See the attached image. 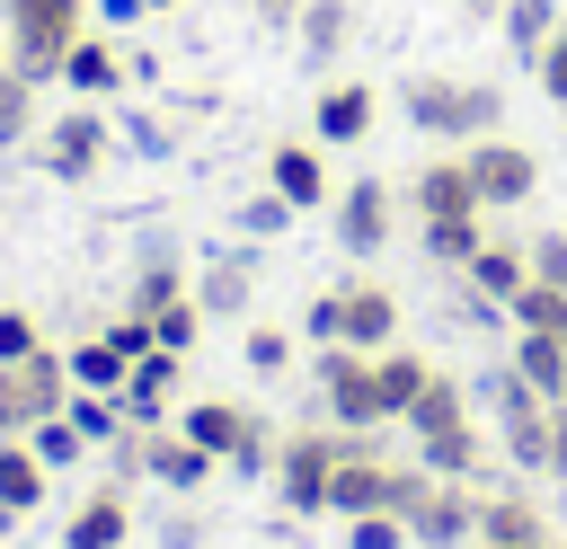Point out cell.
<instances>
[{"label": "cell", "instance_id": "cell-1", "mask_svg": "<svg viewBox=\"0 0 567 549\" xmlns=\"http://www.w3.org/2000/svg\"><path fill=\"white\" fill-rule=\"evenodd\" d=\"M399 106H408V124L434 133V142H487V133L505 124V89H496V80H452V71H416V80L399 89Z\"/></svg>", "mask_w": 567, "mask_h": 549}, {"label": "cell", "instance_id": "cell-2", "mask_svg": "<svg viewBox=\"0 0 567 549\" xmlns=\"http://www.w3.org/2000/svg\"><path fill=\"white\" fill-rule=\"evenodd\" d=\"M0 27H9V62L44 89V80H62V53L89 35V9L80 0H0Z\"/></svg>", "mask_w": 567, "mask_h": 549}, {"label": "cell", "instance_id": "cell-3", "mask_svg": "<svg viewBox=\"0 0 567 549\" xmlns=\"http://www.w3.org/2000/svg\"><path fill=\"white\" fill-rule=\"evenodd\" d=\"M301 328H310L319 345H363V354H381V345L399 336V292H390V283H337V292L310 301Z\"/></svg>", "mask_w": 567, "mask_h": 549}, {"label": "cell", "instance_id": "cell-4", "mask_svg": "<svg viewBox=\"0 0 567 549\" xmlns=\"http://www.w3.org/2000/svg\"><path fill=\"white\" fill-rule=\"evenodd\" d=\"M337 452H346V425H301V434H284V443H275V487H284V514H328Z\"/></svg>", "mask_w": 567, "mask_h": 549}, {"label": "cell", "instance_id": "cell-5", "mask_svg": "<svg viewBox=\"0 0 567 549\" xmlns=\"http://www.w3.org/2000/svg\"><path fill=\"white\" fill-rule=\"evenodd\" d=\"M319 407H328L346 434L390 425V407H381V372H372L363 345H319Z\"/></svg>", "mask_w": 567, "mask_h": 549}, {"label": "cell", "instance_id": "cell-6", "mask_svg": "<svg viewBox=\"0 0 567 549\" xmlns=\"http://www.w3.org/2000/svg\"><path fill=\"white\" fill-rule=\"evenodd\" d=\"M487 398H496V443H505V460L549 478V398H540L514 363H505V372H487Z\"/></svg>", "mask_w": 567, "mask_h": 549}, {"label": "cell", "instance_id": "cell-7", "mask_svg": "<svg viewBox=\"0 0 567 549\" xmlns=\"http://www.w3.org/2000/svg\"><path fill=\"white\" fill-rule=\"evenodd\" d=\"M62 407H71V354L35 345L27 363H0V425H9V434L44 425V416H62Z\"/></svg>", "mask_w": 567, "mask_h": 549}, {"label": "cell", "instance_id": "cell-8", "mask_svg": "<svg viewBox=\"0 0 567 549\" xmlns=\"http://www.w3.org/2000/svg\"><path fill=\"white\" fill-rule=\"evenodd\" d=\"M461 159H470V186H478V204H487V213H514V204H532V195H540V151H523V142H505V133L470 142Z\"/></svg>", "mask_w": 567, "mask_h": 549}, {"label": "cell", "instance_id": "cell-9", "mask_svg": "<svg viewBox=\"0 0 567 549\" xmlns=\"http://www.w3.org/2000/svg\"><path fill=\"white\" fill-rule=\"evenodd\" d=\"M328 514H390V452L372 443V434H346V452H337V478H328Z\"/></svg>", "mask_w": 567, "mask_h": 549}, {"label": "cell", "instance_id": "cell-10", "mask_svg": "<svg viewBox=\"0 0 567 549\" xmlns=\"http://www.w3.org/2000/svg\"><path fill=\"white\" fill-rule=\"evenodd\" d=\"M328 221H337V248L346 257H381L390 248V177H354L328 195Z\"/></svg>", "mask_w": 567, "mask_h": 549}, {"label": "cell", "instance_id": "cell-11", "mask_svg": "<svg viewBox=\"0 0 567 549\" xmlns=\"http://www.w3.org/2000/svg\"><path fill=\"white\" fill-rule=\"evenodd\" d=\"M35 159H44L62 186L97 177V159H106V115H97V106H71V115H53V124H44V142H35Z\"/></svg>", "mask_w": 567, "mask_h": 549}, {"label": "cell", "instance_id": "cell-12", "mask_svg": "<svg viewBox=\"0 0 567 549\" xmlns=\"http://www.w3.org/2000/svg\"><path fill=\"white\" fill-rule=\"evenodd\" d=\"M372 115H381V89H372V80H328L319 106H310V142H319V151H346V142L372 133Z\"/></svg>", "mask_w": 567, "mask_h": 549}, {"label": "cell", "instance_id": "cell-13", "mask_svg": "<svg viewBox=\"0 0 567 549\" xmlns=\"http://www.w3.org/2000/svg\"><path fill=\"white\" fill-rule=\"evenodd\" d=\"M408 540H425V549H461V540H478V496H470V478H434L425 505L408 514Z\"/></svg>", "mask_w": 567, "mask_h": 549}, {"label": "cell", "instance_id": "cell-14", "mask_svg": "<svg viewBox=\"0 0 567 549\" xmlns=\"http://www.w3.org/2000/svg\"><path fill=\"white\" fill-rule=\"evenodd\" d=\"M549 540H558V522L532 496H514V487L505 496H478V540L470 549H549Z\"/></svg>", "mask_w": 567, "mask_h": 549}, {"label": "cell", "instance_id": "cell-15", "mask_svg": "<svg viewBox=\"0 0 567 549\" xmlns=\"http://www.w3.org/2000/svg\"><path fill=\"white\" fill-rule=\"evenodd\" d=\"M266 186H275L292 213H310V204H328V195H337V177H328L319 142H275V151H266Z\"/></svg>", "mask_w": 567, "mask_h": 549}, {"label": "cell", "instance_id": "cell-16", "mask_svg": "<svg viewBox=\"0 0 567 549\" xmlns=\"http://www.w3.org/2000/svg\"><path fill=\"white\" fill-rule=\"evenodd\" d=\"M124 80H133V71H124V44H115V35H80V44L62 53V89H71V97H89V106H97V97H115Z\"/></svg>", "mask_w": 567, "mask_h": 549}, {"label": "cell", "instance_id": "cell-17", "mask_svg": "<svg viewBox=\"0 0 567 549\" xmlns=\"http://www.w3.org/2000/svg\"><path fill=\"white\" fill-rule=\"evenodd\" d=\"M461 274H470V292H478V301H496V310H505V301H514V292L532 283V248H523V239H496V230H487V239H478V257H470Z\"/></svg>", "mask_w": 567, "mask_h": 549}, {"label": "cell", "instance_id": "cell-18", "mask_svg": "<svg viewBox=\"0 0 567 549\" xmlns=\"http://www.w3.org/2000/svg\"><path fill=\"white\" fill-rule=\"evenodd\" d=\"M124 531H133V505H124V487L106 478V487H89L80 514L62 522V549H124Z\"/></svg>", "mask_w": 567, "mask_h": 549}, {"label": "cell", "instance_id": "cell-19", "mask_svg": "<svg viewBox=\"0 0 567 549\" xmlns=\"http://www.w3.org/2000/svg\"><path fill=\"white\" fill-rule=\"evenodd\" d=\"M408 204H416V221H434V213H487L478 186H470V159H425L408 177Z\"/></svg>", "mask_w": 567, "mask_h": 549}, {"label": "cell", "instance_id": "cell-20", "mask_svg": "<svg viewBox=\"0 0 567 549\" xmlns=\"http://www.w3.org/2000/svg\"><path fill=\"white\" fill-rule=\"evenodd\" d=\"M142 469H151L159 487H177V496H195V487H204V478H213L221 460H213L204 443H186V434H159V425H151V434H142Z\"/></svg>", "mask_w": 567, "mask_h": 549}, {"label": "cell", "instance_id": "cell-21", "mask_svg": "<svg viewBox=\"0 0 567 549\" xmlns=\"http://www.w3.org/2000/svg\"><path fill=\"white\" fill-rule=\"evenodd\" d=\"M177 363H186V354H168V345L133 354V372H124V390H115L133 425H159V407H168V390H177Z\"/></svg>", "mask_w": 567, "mask_h": 549}, {"label": "cell", "instance_id": "cell-22", "mask_svg": "<svg viewBox=\"0 0 567 549\" xmlns=\"http://www.w3.org/2000/svg\"><path fill=\"white\" fill-rule=\"evenodd\" d=\"M248 292H257V257H239V248H230V257H213V266H204L195 310H204V319H239V310H248Z\"/></svg>", "mask_w": 567, "mask_h": 549}, {"label": "cell", "instance_id": "cell-23", "mask_svg": "<svg viewBox=\"0 0 567 549\" xmlns=\"http://www.w3.org/2000/svg\"><path fill=\"white\" fill-rule=\"evenodd\" d=\"M248 425H257V416H248V407H239V398H195V407H186V416H177V434H186V443H204V452H213V460H230V452H239V434H248Z\"/></svg>", "mask_w": 567, "mask_h": 549}, {"label": "cell", "instance_id": "cell-24", "mask_svg": "<svg viewBox=\"0 0 567 549\" xmlns=\"http://www.w3.org/2000/svg\"><path fill=\"white\" fill-rule=\"evenodd\" d=\"M416 460H425L434 478H478L487 443H478V425L461 416V425H434V434H416Z\"/></svg>", "mask_w": 567, "mask_h": 549}, {"label": "cell", "instance_id": "cell-25", "mask_svg": "<svg viewBox=\"0 0 567 549\" xmlns=\"http://www.w3.org/2000/svg\"><path fill=\"white\" fill-rule=\"evenodd\" d=\"M292 35H301V62H337L346 35H354V0H301Z\"/></svg>", "mask_w": 567, "mask_h": 549}, {"label": "cell", "instance_id": "cell-26", "mask_svg": "<svg viewBox=\"0 0 567 549\" xmlns=\"http://www.w3.org/2000/svg\"><path fill=\"white\" fill-rule=\"evenodd\" d=\"M416 239H425V257L434 266H470L478 257V239H487V213H434V221H416Z\"/></svg>", "mask_w": 567, "mask_h": 549}, {"label": "cell", "instance_id": "cell-27", "mask_svg": "<svg viewBox=\"0 0 567 549\" xmlns=\"http://www.w3.org/2000/svg\"><path fill=\"white\" fill-rule=\"evenodd\" d=\"M558 18H567L558 0H505V9H496V27H505V53H514V62H540V44L558 35Z\"/></svg>", "mask_w": 567, "mask_h": 549}, {"label": "cell", "instance_id": "cell-28", "mask_svg": "<svg viewBox=\"0 0 567 549\" xmlns=\"http://www.w3.org/2000/svg\"><path fill=\"white\" fill-rule=\"evenodd\" d=\"M44 478H53V469L35 460V443L9 434V443H0V505H9V514H35V505H44Z\"/></svg>", "mask_w": 567, "mask_h": 549}, {"label": "cell", "instance_id": "cell-29", "mask_svg": "<svg viewBox=\"0 0 567 549\" xmlns=\"http://www.w3.org/2000/svg\"><path fill=\"white\" fill-rule=\"evenodd\" d=\"M540 398H567V336H532V328H514V354H505Z\"/></svg>", "mask_w": 567, "mask_h": 549}, {"label": "cell", "instance_id": "cell-30", "mask_svg": "<svg viewBox=\"0 0 567 549\" xmlns=\"http://www.w3.org/2000/svg\"><path fill=\"white\" fill-rule=\"evenodd\" d=\"M372 372H381V407H390V416H408V407H416V390L434 381V363H425V354H408V345H381V354H372Z\"/></svg>", "mask_w": 567, "mask_h": 549}, {"label": "cell", "instance_id": "cell-31", "mask_svg": "<svg viewBox=\"0 0 567 549\" xmlns=\"http://www.w3.org/2000/svg\"><path fill=\"white\" fill-rule=\"evenodd\" d=\"M505 319L532 328V336H567V283H523V292L505 301Z\"/></svg>", "mask_w": 567, "mask_h": 549}, {"label": "cell", "instance_id": "cell-32", "mask_svg": "<svg viewBox=\"0 0 567 549\" xmlns=\"http://www.w3.org/2000/svg\"><path fill=\"white\" fill-rule=\"evenodd\" d=\"M461 416H470V398H461V381H452V372H434V381L416 390V407H408L399 425H408V434H434V425H461Z\"/></svg>", "mask_w": 567, "mask_h": 549}, {"label": "cell", "instance_id": "cell-33", "mask_svg": "<svg viewBox=\"0 0 567 549\" xmlns=\"http://www.w3.org/2000/svg\"><path fill=\"white\" fill-rule=\"evenodd\" d=\"M35 133V80L18 62H0V151H18Z\"/></svg>", "mask_w": 567, "mask_h": 549}, {"label": "cell", "instance_id": "cell-34", "mask_svg": "<svg viewBox=\"0 0 567 549\" xmlns=\"http://www.w3.org/2000/svg\"><path fill=\"white\" fill-rule=\"evenodd\" d=\"M124 372H133V363H124V354H115L106 336L71 345V390H106V398H115V390H124Z\"/></svg>", "mask_w": 567, "mask_h": 549}, {"label": "cell", "instance_id": "cell-35", "mask_svg": "<svg viewBox=\"0 0 567 549\" xmlns=\"http://www.w3.org/2000/svg\"><path fill=\"white\" fill-rule=\"evenodd\" d=\"M168 301H186V274H177V257H151V266L133 274V301H124V310H142V319H159Z\"/></svg>", "mask_w": 567, "mask_h": 549}, {"label": "cell", "instance_id": "cell-36", "mask_svg": "<svg viewBox=\"0 0 567 549\" xmlns=\"http://www.w3.org/2000/svg\"><path fill=\"white\" fill-rule=\"evenodd\" d=\"M27 443H35V460H44V469H71V460H89V434H80L71 416H44V425H27Z\"/></svg>", "mask_w": 567, "mask_h": 549}, {"label": "cell", "instance_id": "cell-37", "mask_svg": "<svg viewBox=\"0 0 567 549\" xmlns=\"http://www.w3.org/2000/svg\"><path fill=\"white\" fill-rule=\"evenodd\" d=\"M151 336H159V345H168V354H186V345H195V336H204V310H195V292H186V301H168V310H159V319H151Z\"/></svg>", "mask_w": 567, "mask_h": 549}, {"label": "cell", "instance_id": "cell-38", "mask_svg": "<svg viewBox=\"0 0 567 549\" xmlns=\"http://www.w3.org/2000/svg\"><path fill=\"white\" fill-rule=\"evenodd\" d=\"M346 549H408V522L399 514H354L346 522Z\"/></svg>", "mask_w": 567, "mask_h": 549}, {"label": "cell", "instance_id": "cell-39", "mask_svg": "<svg viewBox=\"0 0 567 549\" xmlns=\"http://www.w3.org/2000/svg\"><path fill=\"white\" fill-rule=\"evenodd\" d=\"M532 80H540V97H549V106H567V18H558V35L540 44V62H532Z\"/></svg>", "mask_w": 567, "mask_h": 549}, {"label": "cell", "instance_id": "cell-40", "mask_svg": "<svg viewBox=\"0 0 567 549\" xmlns=\"http://www.w3.org/2000/svg\"><path fill=\"white\" fill-rule=\"evenodd\" d=\"M284 221H292V204H284V195H275V186H266V195H248V204H239V230H248V239H275V230H284Z\"/></svg>", "mask_w": 567, "mask_h": 549}, {"label": "cell", "instance_id": "cell-41", "mask_svg": "<svg viewBox=\"0 0 567 549\" xmlns=\"http://www.w3.org/2000/svg\"><path fill=\"white\" fill-rule=\"evenodd\" d=\"M44 345V328H35V310H0V363H27Z\"/></svg>", "mask_w": 567, "mask_h": 549}, {"label": "cell", "instance_id": "cell-42", "mask_svg": "<svg viewBox=\"0 0 567 549\" xmlns=\"http://www.w3.org/2000/svg\"><path fill=\"white\" fill-rule=\"evenodd\" d=\"M523 248H532V283H567V230H540Z\"/></svg>", "mask_w": 567, "mask_h": 549}, {"label": "cell", "instance_id": "cell-43", "mask_svg": "<svg viewBox=\"0 0 567 549\" xmlns=\"http://www.w3.org/2000/svg\"><path fill=\"white\" fill-rule=\"evenodd\" d=\"M292 363V336L284 328H248V372H284Z\"/></svg>", "mask_w": 567, "mask_h": 549}, {"label": "cell", "instance_id": "cell-44", "mask_svg": "<svg viewBox=\"0 0 567 549\" xmlns=\"http://www.w3.org/2000/svg\"><path fill=\"white\" fill-rule=\"evenodd\" d=\"M221 469H248V478H257V469H275V434H266V416H257V425L239 434V452H230Z\"/></svg>", "mask_w": 567, "mask_h": 549}, {"label": "cell", "instance_id": "cell-45", "mask_svg": "<svg viewBox=\"0 0 567 549\" xmlns=\"http://www.w3.org/2000/svg\"><path fill=\"white\" fill-rule=\"evenodd\" d=\"M106 345H115V354H124V363H133V354H151V345H159V336H151V319H142V310H124V319H115V328H106Z\"/></svg>", "mask_w": 567, "mask_h": 549}, {"label": "cell", "instance_id": "cell-46", "mask_svg": "<svg viewBox=\"0 0 567 549\" xmlns=\"http://www.w3.org/2000/svg\"><path fill=\"white\" fill-rule=\"evenodd\" d=\"M549 478L567 487V398H549Z\"/></svg>", "mask_w": 567, "mask_h": 549}, {"label": "cell", "instance_id": "cell-47", "mask_svg": "<svg viewBox=\"0 0 567 549\" xmlns=\"http://www.w3.org/2000/svg\"><path fill=\"white\" fill-rule=\"evenodd\" d=\"M248 18H266V27H292V18H301V0H248Z\"/></svg>", "mask_w": 567, "mask_h": 549}, {"label": "cell", "instance_id": "cell-48", "mask_svg": "<svg viewBox=\"0 0 567 549\" xmlns=\"http://www.w3.org/2000/svg\"><path fill=\"white\" fill-rule=\"evenodd\" d=\"M97 18H106V27H133V18H151V9H142V0H97Z\"/></svg>", "mask_w": 567, "mask_h": 549}, {"label": "cell", "instance_id": "cell-49", "mask_svg": "<svg viewBox=\"0 0 567 549\" xmlns=\"http://www.w3.org/2000/svg\"><path fill=\"white\" fill-rule=\"evenodd\" d=\"M461 9H470V18H496V9H505V0H461Z\"/></svg>", "mask_w": 567, "mask_h": 549}, {"label": "cell", "instance_id": "cell-50", "mask_svg": "<svg viewBox=\"0 0 567 549\" xmlns=\"http://www.w3.org/2000/svg\"><path fill=\"white\" fill-rule=\"evenodd\" d=\"M142 9H177V0H142Z\"/></svg>", "mask_w": 567, "mask_h": 549}, {"label": "cell", "instance_id": "cell-51", "mask_svg": "<svg viewBox=\"0 0 567 549\" xmlns=\"http://www.w3.org/2000/svg\"><path fill=\"white\" fill-rule=\"evenodd\" d=\"M0 62H9V27H0Z\"/></svg>", "mask_w": 567, "mask_h": 549}, {"label": "cell", "instance_id": "cell-52", "mask_svg": "<svg viewBox=\"0 0 567 549\" xmlns=\"http://www.w3.org/2000/svg\"><path fill=\"white\" fill-rule=\"evenodd\" d=\"M549 549H567V531H558V540H549Z\"/></svg>", "mask_w": 567, "mask_h": 549}, {"label": "cell", "instance_id": "cell-53", "mask_svg": "<svg viewBox=\"0 0 567 549\" xmlns=\"http://www.w3.org/2000/svg\"><path fill=\"white\" fill-rule=\"evenodd\" d=\"M0 443H9V425H0Z\"/></svg>", "mask_w": 567, "mask_h": 549}]
</instances>
